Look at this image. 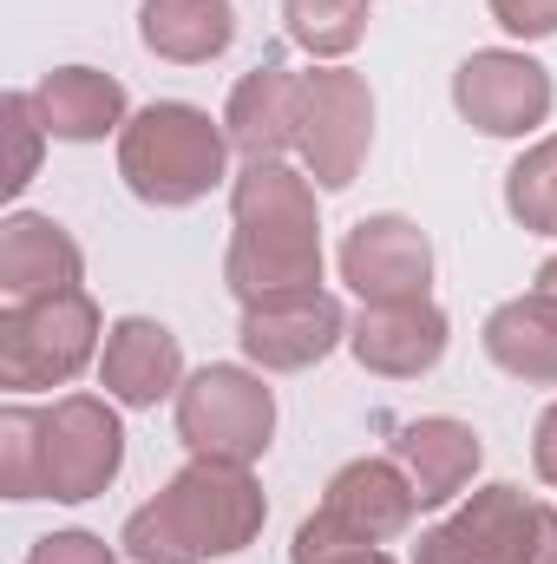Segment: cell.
I'll use <instances>...</instances> for the list:
<instances>
[{
	"instance_id": "cell-1",
	"label": "cell",
	"mask_w": 557,
	"mask_h": 564,
	"mask_svg": "<svg viewBox=\"0 0 557 564\" xmlns=\"http://www.w3.org/2000/svg\"><path fill=\"white\" fill-rule=\"evenodd\" d=\"M230 295L270 302L295 289H321V217H315V177L288 171L282 158H256L230 177Z\"/></svg>"
},
{
	"instance_id": "cell-2",
	"label": "cell",
	"mask_w": 557,
	"mask_h": 564,
	"mask_svg": "<svg viewBox=\"0 0 557 564\" xmlns=\"http://www.w3.org/2000/svg\"><path fill=\"white\" fill-rule=\"evenodd\" d=\"M263 519H270V499L250 466L190 459L157 486V499H144L125 519L119 552L132 564H217L250 552L263 539Z\"/></svg>"
},
{
	"instance_id": "cell-3",
	"label": "cell",
	"mask_w": 557,
	"mask_h": 564,
	"mask_svg": "<svg viewBox=\"0 0 557 564\" xmlns=\"http://www.w3.org/2000/svg\"><path fill=\"white\" fill-rule=\"evenodd\" d=\"M119 177L151 210H190L230 177V132L204 106L157 99L119 132Z\"/></svg>"
},
{
	"instance_id": "cell-4",
	"label": "cell",
	"mask_w": 557,
	"mask_h": 564,
	"mask_svg": "<svg viewBox=\"0 0 557 564\" xmlns=\"http://www.w3.org/2000/svg\"><path fill=\"white\" fill-rule=\"evenodd\" d=\"M99 302L86 289L46 295V302H7L0 308V388H66L99 361Z\"/></svg>"
},
{
	"instance_id": "cell-5",
	"label": "cell",
	"mask_w": 557,
	"mask_h": 564,
	"mask_svg": "<svg viewBox=\"0 0 557 564\" xmlns=\"http://www.w3.org/2000/svg\"><path fill=\"white\" fill-rule=\"evenodd\" d=\"M414 564H557V512L518 486H479L446 525L419 532Z\"/></svg>"
},
{
	"instance_id": "cell-6",
	"label": "cell",
	"mask_w": 557,
	"mask_h": 564,
	"mask_svg": "<svg viewBox=\"0 0 557 564\" xmlns=\"http://www.w3.org/2000/svg\"><path fill=\"white\" fill-rule=\"evenodd\" d=\"M177 440L190 446V459L256 466L276 440V394L256 368L210 361L177 388Z\"/></svg>"
},
{
	"instance_id": "cell-7",
	"label": "cell",
	"mask_w": 557,
	"mask_h": 564,
	"mask_svg": "<svg viewBox=\"0 0 557 564\" xmlns=\"http://www.w3.org/2000/svg\"><path fill=\"white\" fill-rule=\"evenodd\" d=\"M419 519V492L414 479L401 473V459H348L315 519H302V545H361V552H381L394 539H407V525Z\"/></svg>"
},
{
	"instance_id": "cell-8",
	"label": "cell",
	"mask_w": 557,
	"mask_h": 564,
	"mask_svg": "<svg viewBox=\"0 0 557 564\" xmlns=\"http://www.w3.org/2000/svg\"><path fill=\"white\" fill-rule=\"evenodd\" d=\"M302 171L315 177V191H348L374 151V93L361 73L348 66H315L302 73Z\"/></svg>"
},
{
	"instance_id": "cell-9",
	"label": "cell",
	"mask_w": 557,
	"mask_h": 564,
	"mask_svg": "<svg viewBox=\"0 0 557 564\" xmlns=\"http://www.w3.org/2000/svg\"><path fill=\"white\" fill-rule=\"evenodd\" d=\"M551 99H557L551 73L532 53H512V46H479L452 73V106L485 139H525V132H538L551 119Z\"/></svg>"
},
{
	"instance_id": "cell-10",
	"label": "cell",
	"mask_w": 557,
	"mask_h": 564,
	"mask_svg": "<svg viewBox=\"0 0 557 564\" xmlns=\"http://www.w3.org/2000/svg\"><path fill=\"white\" fill-rule=\"evenodd\" d=\"M125 473V426L99 394H59L46 408V499L86 506Z\"/></svg>"
},
{
	"instance_id": "cell-11",
	"label": "cell",
	"mask_w": 557,
	"mask_h": 564,
	"mask_svg": "<svg viewBox=\"0 0 557 564\" xmlns=\"http://www.w3.org/2000/svg\"><path fill=\"white\" fill-rule=\"evenodd\" d=\"M237 341H243V355H250L263 375H302V368L328 361V355L348 341V308H341L328 289L270 295V302H250V308H243Z\"/></svg>"
},
{
	"instance_id": "cell-12",
	"label": "cell",
	"mask_w": 557,
	"mask_h": 564,
	"mask_svg": "<svg viewBox=\"0 0 557 564\" xmlns=\"http://www.w3.org/2000/svg\"><path fill=\"white\" fill-rule=\"evenodd\" d=\"M341 282L361 302H426L433 295V243L414 217H361L341 243Z\"/></svg>"
},
{
	"instance_id": "cell-13",
	"label": "cell",
	"mask_w": 557,
	"mask_h": 564,
	"mask_svg": "<svg viewBox=\"0 0 557 564\" xmlns=\"http://www.w3.org/2000/svg\"><path fill=\"white\" fill-rule=\"evenodd\" d=\"M446 341H452V322L433 295L426 302H361V315L348 322V355L381 381L433 375L446 361Z\"/></svg>"
},
{
	"instance_id": "cell-14",
	"label": "cell",
	"mask_w": 557,
	"mask_h": 564,
	"mask_svg": "<svg viewBox=\"0 0 557 564\" xmlns=\"http://www.w3.org/2000/svg\"><path fill=\"white\" fill-rule=\"evenodd\" d=\"M99 388L119 401V408H157L184 388V348L164 322L151 315H125L106 328V348H99Z\"/></svg>"
},
{
	"instance_id": "cell-15",
	"label": "cell",
	"mask_w": 557,
	"mask_h": 564,
	"mask_svg": "<svg viewBox=\"0 0 557 564\" xmlns=\"http://www.w3.org/2000/svg\"><path fill=\"white\" fill-rule=\"evenodd\" d=\"M79 276H86V257L66 224H53L40 210H13L0 224V295L7 302L66 295V289H79Z\"/></svg>"
},
{
	"instance_id": "cell-16",
	"label": "cell",
	"mask_w": 557,
	"mask_h": 564,
	"mask_svg": "<svg viewBox=\"0 0 557 564\" xmlns=\"http://www.w3.org/2000/svg\"><path fill=\"white\" fill-rule=\"evenodd\" d=\"M223 132H230V151L243 164L295 151V132H302V73H288L276 53L256 73H243L230 106H223Z\"/></svg>"
},
{
	"instance_id": "cell-17",
	"label": "cell",
	"mask_w": 557,
	"mask_h": 564,
	"mask_svg": "<svg viewBox=\"0 0 557 564\" xmlns=\"http://www.w3.org/2000/svg\"><path fill=\"white\" fill-rule=\"evenodd\" d=\"M394 459H401V473L414 479L419 512H426V506H452V499L472 486L485 446H479L472 426L452 421V414H419V421H407L394 433Z\"/></svg>"
},
{
	"instance_id": "cell-18",
	"label": "cell",
	"mask_w": 557,
	"mask_h": 564,
	"mask_svg": "<svg viewBox=\"0 0 557 564\" xmlns=\"http://www.w3.org/2000/svg\"><path fill=\"white\" fill-rule=\"evenodd\" d=\"M33 106L46 119V139H59V144H99L106 132L132 126L125 86L112 73H99V66H53L33 86Z\"/></svg>"
},
{
	"instance_id": "cell-19",
	"label": "cell",
	"mask_w": 557,
	"mask_h": 564,
	"mask_svg": "<svg viewBox=\"0 0 557 564\" xmlns=\"http://www.w3.org/2000/svg\"><path fill=\"white\" fill-rule=\"evenodd\" d=\"M485 341V361L525 388H557V302L525 289L512 302H499L479 328Z\"/></svg>"
},
{
	"instance_id": "cell-20",
	"label": "cell",
	"mask_w": 557,
	"mask_h": 564,
	"mask_svg": "<svg viewBox=\"0 0 557 564\" xmlns=\"http://www.w3.org/2000/svg\"><path fill=\"white\" fill-rule=\"evenodd\" d=\"M139 40L171 66H210L237 46V0H144Z\"/></svg>"
},
{
	"instance_id": "cell-21",
	"label": "cell",
	"mask_w": 557,
	"mask_h": 564,
	"mask_svg": "<svg viewBox=\"0 0 557 564\" xmlns=\"http://www.w3.org/2000/svg\"><path fill=\"white\" fill-rule=\"evenodd\" d=\"M368 0H282V33L315 59H348L368 40Z\"/></svg>"
},
{
	"instance_id": "cell-22",
	"label": "cell",
	"mask_w": 557,
	"mask_h": 564,
	"mask_svg": "<svg viewBox=\"0 0 557 564\" xmlns=\"http://www.w3.org/2000/svg\"><path fill=\"white\" fill-rule=\"evenodd\" d=\"M0 492L46 499V408H0Z\"/></svg>"
},
{
	"instance_id": "cell-23",
	"label": "cell",
	"mask_w": 557,
	"mask_h": 564,
	"mask_svg": "<svg viewBox=\"0 0 557 564\" xmlns=\"http://www.w3.org/2000/svg\"><path fill=\"white\" fill-rule=\"evenodd\" d=\"M505 210H512L518 230L557 237V132L525 144V158L505 171Z\"/></svg>"
},
{
	"instance_id": "cell-24",
	"label": "cell",
	"mask_w": 557,
	"mask_h": 564,
	"mask_svg": "<svg viewBox=\"0 0 557 564\" xmlns=\"http://www.w3.org/2000/svg\"><path fill=\"white\" fill-rule=\"evenodd\" d=\"M0 119H7V139H13V164H7V191H26L33 171H40V144H46V119L33 106V93H7L0 99Z\"/></svg>"
},
{
	"instance_id": "cell-25",
	"label": "cell",
	"mask_w": 557,
	"mask_h": 564,
	"mask_svg": "<svg viewBox=\"0 0 557 564\" xmlns=\"http://www.w3.org/2000/svg\"><path fill=\"white\" fill-rule=\"evenodd\" d=\"M26 564H119V552L99 539V532H46Z\"/></svg>"
},
{
	"instance_id": "cell-26",
	"label": "cell",
	"mask_w": 557,
	"mask_h": 564,
	"mask_svg": "<svg viewBox=\"0 0 557 564\" xmlns=\"http://www.w3.org/2000/svg\"><path fill=\"white\" fill-rule=\"evenodd\" d=\"M492 20L512 40H551L557 33V0H492Z\"/></svg>"
},
{
	"instance_id": "cell-27",
	"label": "cell",
	"mask_w": 557,
	"mask_h": 564,
	"mask_svg": "<svg viewBox=\"0 0 557 564\" xmlns=\"http://www.w3.org/2000/svg\"><path fill=\"white\" fill-rule=\"evenodd\" d=\"M288 564H394L387 552H361V545H288Z\"/></svg>"
},
{
	"instance_id": "cell-28",
	"label": "cell",
	"mask_w": 557,
	"mask_h": 564,
	"mask_svg": "<svg viewBox=\"0 0 557 564\" xmlns=\"http://www.w3.org/2000/svg\"><path fill=\"white\" fill-rule=\"evenodd\" d=\"M532 466H538V479L557 486V401L538 414V433H532Z\"/></svg>"
},
{
	"instance_id": "cell-29",
	"label": "cell",
	"mask_w": 557,
	"mask_h": 564,
	"mask_svg": "<svg viewBox=\"0 0 557 564\" xmlns=\"http://www.w3.org/2000/svg\"><path fill=\"white\" fill-rule=\"evenodd\" d=\"M532 289H538V295H551V302H557V257H551V263H538V276H532Z\"/></svg>"
}]
</instances>
